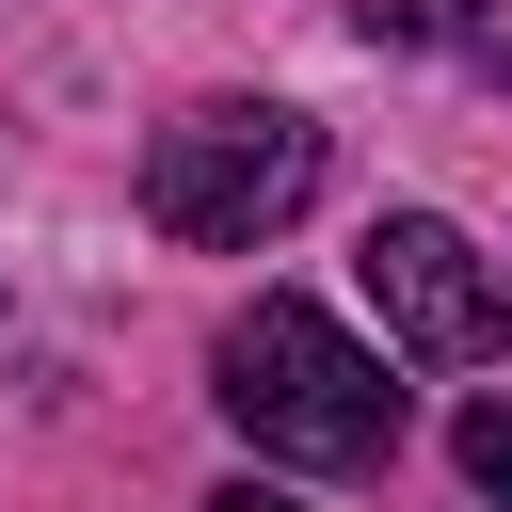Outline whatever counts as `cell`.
<instances>
[{
  "instance_id": "cell-6",
  "label": "cell",
  "mask_w": 512,
  "mask_h": 512,
  "mask_svg": "<svg viewBox=\"0 0 512 512\" xmlns=\"http://www.w3.org/2000/svg\"><path fill=\"white\" fill-rule=\"evenodd\" d=\"M208 512H288V496H272V480H224V496H208Z\"/></svg>"
},
{
  "instance_id": "cell-5",
  "label": "cell",
  "mask_w": 512,
  "mask_h": 512,
  "mask_svg": "<svg viewBox=\"0 0 512 512\" xmlns=\"http://www.w3.org/2000/svg\"><path fill=\"white\" fill-rule=\"evenodd\" d=\"M352 16H368V32H400V48H416V32H448V0H352Z\"/></svg>"
},
{
  "instance_id": "cell-7",
  "label": "cell",
  "mask_w": 512,
  "mask_h": 512,
  "mask_svg": "<svg viewBox=\"0 0 512 512\" xmlns=\"http://www.w3.org/2000/svg\"><path fill=\"white\" fill-rule=\"evenodd\" d=\"M480 512H496V496H480Z\"/></svg>"
},
{
  "instance_id": "cell-1",
  "label": "cell",
  "mask_w": 512,
  "mask_h": 512,
  "mask_svg": "<svg viewBox=\"0 0 512 512\" xmlns=\"http://www.w3.org/2000/svg\"><path fill=\"white\" fill-rule=\"evenodd\" d=\"M208 368H224L208 400L240 416L256 464H320V480H352V464L400 448V384H384V352H368L352 320H320L304 288H256V304L224 320Z\"/></svg>"
},
{
  "instance_id": "cell-3",
  "label": "cell",
  "mask_w": 512,
  "mask_h": 512,
  "mask_svg": "<svg viewBox=\"0 0 512 512\" xmlns=\"http://www.w3.org/2000/svg\"><path fill=\"white\" fill-rule=\"evenodd\" d=\"M352 272H368V304H384V352H416V368H496V352H512V288L480 272V240H464L448 208H384V224L352 240Z\"/></svg>"
},
{
  "instance_id": "cell-4",
  "label": "cell",
  "mask_w": 512,
  "mask_h": 512,
  "mask_svg": "<svg viewBox=\"0 0 512 512\" xmlns=\"http://www.w3.org/2000/svg\"><path fill=\"white\" fill-rule=\"evenodd\" d=\"M448 448H464V496H496V512H512V400H464V432H448Z\"/></svg>"
},
{
  "instance_id": "cell-2",
  "label": "cell",
  "mask_w": 512,
  "mask_h": 512,
  "mask_svg": "<svg viewBox=\"0 0 512 512\" xmlns=\"http://www.w3.org/2000/svg\"><path fill=\"white\" fill-rule=\"evenodd\" d=\"M304 192H320V128L288 96H208L144 144V224L192 256H256L272 224H304Z\"/></svg>"
}]
</instances>
